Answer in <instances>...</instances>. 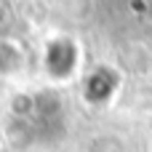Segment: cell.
I'll return each mask as SVG.
<instances>
[{"mask_svg": "<svg viewBox=\"0 0 152 152\" xmlns=\"http://www.w3.org/2000/svg\"><path fill=\"white\" fill-rule=\"evenodd\" d=\"M5 21V11H3V5H0V24Z\"/></svg>", "mask_w": 152, "mask_h": 152, "instance_id": "cell-1", "label": "cell"}]
</instances>
